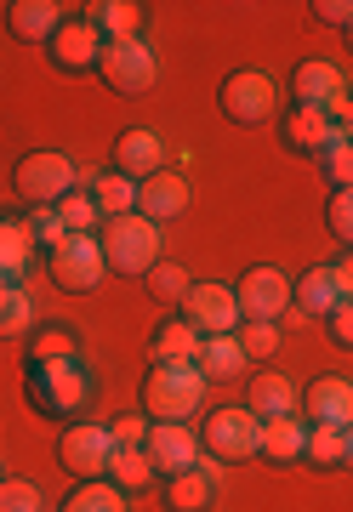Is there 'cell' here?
<instances>
[{
	"mask_svg": "<svg viewBox=\"0 0 353 512\" xmlns=\"http://www.w3.org/2000/svg\"><path fill=\"white\" fill-rule=\"evenodd\" d=\"M97 382H92V365L86 359H52V365H29V376H23V399H29V410H40V416H80L86 404H92Z\"/></svg>",
	"mask_w": 353,
	"mask_h": 512,
	"instance_id": "6da1fadb",
	"label": "cell"
},
{
	"mask_svg": "<svg viewBox=\"0 0 353 512\" xmlns=\"http://www.w3.org/2000/svg\"><path fill=\"white\" fill-rule=\"evenodd\" d=\"M103 256H109V274H137L149 279L160 262H166V239H160V222H149L143 211L131 217H109L103 222Z\"/></svg>",
	"mask_w": 353,
	"mask_h": 512,
	"instance_id": "7a4b0ae2",
	"label": "cell"
},
{
	"mask_svg": "<svg viewBox=\"0 0 353 512\" xmlns=\"http://www.w3.org/2000/svg\"><path fill=\"white\" fill-rule=\"evenodd\" d=\"M205 376L200 365H154L143 382V416L149 421H194L205 410Z\"/></svg>",
	"mask_w": 353,
	"mask_h": 512,
	"instance_id": "3957f363",
	"label": "cell"
},
{
	"mask_svg": "<svg viewBox=\"0 0 353 512\" xmlns=\"http://www.w3.org/2000/svg\"><path fill=\"white\" fill-rule=\"evenodd\" d=\"M80 177H86V171H80L63 148H29L18 160V171H12V188H18L29 205H63L80 188Z\"/></svg>",
	"mask_w": 353,
	"mask_h": 512,
	"instance_id": "277c9868",
	"label": "cell"
},
{
	"mask_svg": "<svg viewBox=\"0 0 353 512\" xmlns=\"http://www.w3.org/2000/svg\"><path fill=\"white\" fill-rule=\"evenodd\" d=\"M46 274H52L57 291L69 296H92L103 279H109V256H103V239L97 234H69L57 251H46Z\"/></svg>",
	"mask_w": 353,
	"mask_h": 512,
	"instance_id": "5b68a950",
	"label": "cell"
},
{
	"mask_svg": "<svg viewBox=\"0 0 353 512\" xmlns=\"http://www.w3.org/2000/svg\"><path fill=\"white\" fill-rule=\"evenodd\" d=\"M217 109L234 120V126H268L279 109V80L268 69H234L217 86Z\"/></svg>",
	"mask_w": 353,
	"mask_h": 512,
	"instance_id": "8992f818",
	"label": "cell"
},
{
	"mask_svg": "<svg viewBox=\"0 0 353 512\" xmlns=\"http://www.w3.org/2000/svg\"><path fill=\"white\" fill-rule=\"evenodd\" d=\"M97 74H103V86L120 97H143L160 80V57H154V46L143 35L137 40H109L103 46V57H97Z\"/></svg>",
	"mask_w": 353,
	"mask_h": 512,
	"instance_id": "52a82bcc",
	"label": "cell"
},
{
	"mask_svg": "<svg viewBox=\"0 0 353 512\" xmlns=\"http://www.w3.org/2000/svg\"><path fill=\"white\" fill-rule=\"evenodd\" d=\"M200 444H205V456H217V461H251V456H262V421L245 404H223V410L205 416Z\"/></svg>",
	"mask_w": 353,
	"mask_h": 512,
	"instance_id": "ba28073f",
	"label": "cell"
},
{
	"mask_svg": "<svg viewBox=\"0 0 353 512\" xmlns=\"http://www.w3.org/2000/svg\"><path fill=\"white\" fill-rule=\"evenodd\" d=\"M177 313H183L200 336H240V325H245L240 296H234V285H223V279H194Z\"/></svg>",
	"mask_w": 353,
	"mask_h": 512,
	"instance_id": "9c48e42d",
	"label": "cell"
},
{
	"mask_svg": "<svg viewBox=\"0 0 353 512\" xmlns=\"http://www.w3.org/2000/svg\"><path fill=\"white\" fill-rule=\"evenodd\" d=\"M348 74L336 69V63H325V57H302L297 69H291V103L297 109H319L331 114V120H342V109H348Z\"/></svg>",
	"mask_w": 353,
	"mask_h": 512,
	"instance_id": "30bf717a",
	"label": "cell"
},
{
	"mask_svg": "<svg viewBox=\"0 0 353 512\" xmlns=\"http://www.w3.org/2000/svg\"><path fill=\"white\" fill-rule=\"evenodd\" d=\"M57 461L86 484V478H109V461H114V433L103 421H69L63 439H57Z\"/></svg>",
	"mask_w": 353,
	"mask_h": 512,
	"instance_id": "8fae6325",
	"label": "cell"
},
{
	"mask_svg": "<svg viewBox=\"0 0 353 512\" xmlns=\"http://www.w3.org/2000/svg\"><path fill=\"white\" fill-rule=\"evenodd\" d=\"M143 456H149L154 478H160V473L177 478V473H188V467L205 456V444H200V433H194L188 421H154V427H149V444H143Z\"/></svg>",
	"mask_w": 353,
	"mask_h": 512,
	"instance_id": "7c38bea8",
	"label": "cell"
},
{
	"mask_svg": "<svg viewBox=\"0 0 353 512\" xmlns=\"http://www.w3.org/2000/svg\"><path fill=\"white\" fill-rule=\"evenodd\" d=\"M223 495V461L217 456H200L188 473L166 478V507L171 512H211Z\"/></svg>",
	"mask_w": 353,
	"mask_h": 512,
	"instance_id": "4fadbf2b",
	"label": "cell"
},
{
	"mask_svg": "<svg viewBox=\"0 0 353 512\" xmlns=\"http://www.w3.org/2000/svg\"><path fill=\"white\" fill-rule=\"evenodd\" d=\"M234 296H240L245 319H274L279 325V313L291 308V279L279 274L274 262H262V268H251V274L234 285Z\"/></svg>",
	"mask_w": 353,
	"mask_h": 512,
	"instance_id": "5bb4252c",
	"label": "cell"
},
{
	"mask_svg": "<svg viewBox=\"0 0 353 512\" xmlns=\"http://www.w3.org/2000/svg\"><path fill=\"white\" fill-rule=\"evenodd\" d=\"M302 416L314 427H353V382L348 376H314L308 393H302Z\"/></svg>",
	"mask_w": 353,
	"mask_h": 512,
	"instance_id": "9a60e30c",
	"label": "cell"
},
{
	"mask_svg": "<svg viewBox=\"0 0 353 512\" xmlns=\"http://www.w3.org/2000/svg\"><path fill=\"white\" fill-rule=\"evenodd\" d=\"M114 171H126L137 183H149L154 171H166V137L149 126H131L120 131V143H114Z\"/></svg>",
	"mask_w": 353,
	"mask_h": 512,
	"instance_id": "2e32d148",
	"label": "cell"
},
{
	"mask_svg": "<svg viewBox=\"0 0 353 512\" xmlns=\"http://www.w3.org/2000/svg\"><path fill=\"white\" fill-rule=\"evenodd\" d=\"M103 46H109V40L97 35V29H92L86 18H69V23H63V29L52 35V46H46V52H52V63H57V69L86 74V69H97V57H103Z\"/></svg>",
	"mask_w": 353,
	"mask_h": 512,
	"instance_id": "e0dca14e",
	"label": "cell"
},
{
	"mask_svg": "<svg viewBox=\"0 0 353 512\" xmlns=\"http://www.w3.org/2000/svg\"><path fill=\"white\" fill-rule=\"evenodd\" d=\"M245 410L257 421H279V416H302V393L291 376H279V370H262V376H251V387H245Z\"/></svg>",
	"mask_w": 353,
	"mask_h": 512,
	"instance_id": "ac0fdd59",
	"label": "cell"
},
{
	"mask_svg": "<svg viewBox=\"0 0 353 512\" xmlns=\"http://www.w3.org/2000/svg\"><path fill=\"white\" fill-rule=\"evenodd\" d=\"M69 23V12L57 0H12L6 6V29L23 40V46H52V35Z\"/></svg>",
	"mask_w": 353,
	"mask_h": 512,
	"instance_id": "d6986e66",
	"label": "cell"
},
{
	"mask_svg": "<svg viewBox=\"0 0 353 512\" xmlns=\"http://www.w3.org/2000/svg\"><path fill=\"white\" fill-rule=\"evenodd\" d=\"M291 302H297L308 319H331L348 296H342V279H336V268L325 262V268H308L302 279H291Z\"/></svg>",
	"mask_w": 353,
	"mask_h": 512,
	"instance_id": "ffe728a7",
	"label": "cell"
},
{
	"mask_svg": "<svg viewBox=\"0 0 353 512\" xmlns=\"http://www.w3.org/2000/svg\"><path fill=\"white\" fill-rule=\"evenodd\" d=\"M86 194L97 200V211H103V222H109V217H131V211H137L143 183L126 177V171H86Z\"/></svg>",
	"mask_w": 353,
	"mask_h": 512,
	"instance_id": "44dd1931",
	"label": "cell"
},
{
	"mask_svg": "<svg viewBox=\"0 0 353 512\" xmlns=\"http://www.w3.org/2000/svg\"><path fill=\"white\" fill-rule=\"evenodd\" d=\"M35 239L23 228V217H0V285H23L35 268Z\"/></svg>",
	"mask_w": 353,
	"mask_h": 512,
	"instance_id": "7402d4cb",
	"label": "cell"
},
{
	"mask_svg": "<svg viewBox=\"0 0 353 512\" xmlns=\"http://www.w3.org/2000/svg\"><path fill=\"white\" fill-rule=\"evenodd\" d=\"M342 137V126H336L331 114H319V109H291L285 114V143L297 148V154H325V148Z\"/></svg>",
	"mask_w": 353,
	"mask_h": 512,
	"instance_id": "603a6c76",
	"label": "cell"
},
{
	"mask_svg": "<svg viewBox=\"0 0 353 512\" xmlns=\"http://www.w3.org/2000/svg\"><path fill=\"white\" fill-rule=\"evenodd\" d=\"M200 342L205 336L177 313V319H166V325H154L149 353H154V365H194V359H200Z\"/></svg>",
	"mask_w": 353,
	"mask_h": 512,
	"instance_id": "cb8c5ba5",
	"label": "cell"
},
{
	"mask_svg": "<svg viewBox=\"0 0 353 512\" xmlns=\"http://www.w3.org/2000/svg\"><path fill=\"white\" fill-rule=\"evenodd\" d=\"M183 205H188V183L177 177V171H154L149 183H143V194H137V211H143L149 222L183 217Z\"/></svg>",
	"mask_w": 353,
	"mask_h": 512,
	"instance_id": "d4e9b609",
	"label": "cell"
},
{
	"mask_svg": "<svg viewBox=\"0 0 353 512\" xmlns=\"http://www.w3.org/2000/svg\"><path fill=\"white\" fill-rule=\"evenodd\" d=\"M308 427L314 421L308 416H279V421H262V456L268 461H302L308 456Z\"/></svg>",
	"mask_w": 353,
	"mask_h": 512,
	"instance_id": "484cf974",
	"label": "cell"
},
{
	"mask_svg": "<svg viewBox=\"0 0 353 512\" xmlns=\"http://www.w3.org/2000/svg\"><path fill=\"white\" fill-rule=\"evenodd\" d=\"M194 365H200L205 382H234V376H245V370H251V359H245L240 336H205Z\"/></svg>",
	"mask_w": 353,
	"mask_h": 512,
	"instance_id": "4316f807",
	"label": "cell"
},
{
	"mask_svg": "<svg viewBox=\"0 0 353 512\" xmlns=\"http://www.w3.org/2000/svg\"><path fill=\"white\" fill-rule=\"evenodd\" d=\"M86 23H92L103 40H137L143 6H137V0H92V6H86Z\"/></svg>",
	"mask_w": 353,
	"mask_h": 512,
	"instance_id": "83f0119b",
	"label": "cell"
},
{
	"mask_svg": "<svg viewBox=\"0 0 353 512\" xmlns=\"http://www.w3.org/2000/svg\"><path fill=\"white\" fill-rule=\"evenodd\" d=\"M63 512H131V495L120 490V484H109V478H86V484L63 501Z\"/></svg>",
	"mask_w": 353,
	"mask_h": 512,
	"instance_id": "f1b7e54d",
	"label": "cell"
},
{
	"mask_svg": "<svg viewBox=\"0 0 353 512\" xmlns=\"http://www.w3.org/2000/svg\"><path fill=\"white\" fill-rule=\"evenodd\" d=\"M0 336H35V296L23 285H0Z\"/></svg>",
	"mask_w": 353,
	"mask_h": 512,
	"instance_id": "f546056e",
	"label": "cell"
},
{
	"mask_svg": "<svg viewBox=\"0 0 353 512\" xmlns=\"http://www.w3.org/2000/svg\"><path fill=\"white\" fill-rule=\"evenodd\" d=\"M75 330L69 325H35L29 336V365H52V359H75Z\"/></svg>",
	"mask_w": 353,
	"mask_h": 512,
	"instance_id": "4dcf8cb0",
	"label": "cell"
},
{
	"mask_svg": "<svg viewBox=\"0 0 353 512\" xmlns=\"http://www.w3.org/2000/svg\"><path fill=\"white\" fill-rule=\"evenodd\" d=\"M109 484H120L126 495H143V490L154 484L149 456H143V450H114V461H109Z\"/></svg>",
	"mask_w": 353,
	"mask_h": 512,
	"instance_id": "1f68e13d",
	"label": "cell"
},
{
	"mask_svg": "<svg viewBox=\"0 0 353 512\" xmlns=\"http://www.w3.org/2000/svg\"><path fill=\"white\" fill-rule=\"evenodd\" d=\"M23 228H29V239H35L40 251H57V245L69 239V228H63V217H57V205H29Z\"/></svg>",
	"mask_w": 353,
	"mask_h": 512,
	"instance_id": "d6a6232c",
	"label": "cell"
},
{
	"mask_svg": "<svg viewBox=\"0 0 353 512\" xmlns=\"http://www.w3.org/2000/svg\"><path fill=\"white\" fill-rule=\"evenodd\" d=\"M188 285H194V274H188L183 262H160L149 274V291L166 302V308H183V296H188Z\"/></svg>",
	"mask_w": 353,
	"mask_h": 512,
	"instance_id": "836d02e7",
	"label": "cell"
},
{
	"mask_svg": "<svg viewBox=\"0 0 353 512\" xmlns=\"http://www.w3.org/2000/svg\"><path fill=\"white\" fill-rule=\"evenodd\" d=\"M57 217H63L69 234H103V211H97L92 194H69V200L57 205Z\"/></svg>",
	"mask_w": 353,
	"mask_h": 512,
	"instance_id": "e575fe53",
	"label": "cell"
},
{
	"mask_svg": "<svg viewBox=\"0 0 353 512\" xmlns=\"http://www.w3.org/2000/svg\"><path fill=\"white\" fill-rule=\"evenodd\" d=\"M0 512H46L35 478H0Z\"/></svg>",
	"mask_w": 353,
	"mask_h": 512,
	"instance_id": "d590c367",
	"label": "cell"
},
{
	"mask_svg": "<svg viewBox=\"0 0 353 512\" xmlns=\"http://www.w3.org/2000/svg\"><path fill=\"white\" fill-rule=\"evenodd\" d=\"M314 467H348V450H342V433L336 427H308V456Z\"/></svg>",
	"mask_w": 353,
	"mask_h": 512,
	"instance_id": "8d00e7d4",
	"label": "cell"
},
{
	"mask_svg": "<svg viewBox=\"0 0 353 512\" xmlns=\"http://www.w3.org/2000/svg\"><path fill=\"white\" fill-rule=\"evenodd\" d=\"M240 348H245V359H274L279 353V325L274 319H245L240 325Z\"/></svg>",
	"mask_w": 353,
	"mask_h": 512,
	"instance_id": "74e56055",
	"label": "cell"
},
{
	"mask_svg": "<svg viewBox=\"0 0 353 512\" xmlns=\"http://www.w3.org/2000/svg\"><path fill=\"white\" fill-rule=\"evenodd\" d=\"M319 171H325V183L331 188H353V143L348 137H336V143L319 154Z\"/></svg>",
	"mask_w": 353,
	"mask_h": 512,
	"instance_id": "f35d334b",
	"label": "cell"
},
{
	"mask_svg": "<svg viewBox=\"0 0 353 512\" xmlns=\"http://www.w3.org/2000/svg\"><path fill=\"white\" fill-rule=\"evenodd\" d=\"M149 427H154V421L143 416V410H126V416H114V421H109L114 450H143V444H149Z\"/></svg>",
	"mask_w": 353,
	"mask_h": 512,
	"instance_id": "ab89813d",
	"label": "cell"
},
{
	"mask_svg": "<svg viewBox=\"0 0 353 512\" xmlns=\"http://www.w3.org/2000/svg\"><path fill=\"white\" fill-rule=\"evenodd\" d=\"M325 222H331V234L353 251V188H336V194H331V205H325Z\"/></svg>",
	"mask_w": 353,
	"mask_h": 512,
	"instance_id": "60d3db41",
	"label": "cell"
},
{
	"mask_svg": "<svg viewBox=\"0 0 353 512\" xmlns=\"http://www.w3.org/2000/svg\"><path fill=\"white\" fill-rule=\"evenodd\" d=\"M314 18L325 23V29H342V35H348L353 29V0H314Z\"/></svg>",
	"mask_w": 353,
	"mask_h": 512,
	"instance_id": "b9f144b4",
	"label": "cell"
},
{
	"mask_svg": "<svg viewBox=\"0 0 353 512\" xmlns=\"http://www.w3.org/2000/svg\"><path fill=\"white\" fill-rule=\"evenodd\" d=\"M325 325H331V342H336V348H353V296L331 313V319H325Z\"/></svg>",
	"mask_w": 353,
	"mask_h": 512,
	"instance_id": "7bdbcfd3",
	"label": "cell"
},
{
	"mask_svg": "<svg viewBox=\"0 0 353 512\" xmlns=\"http://www.w3.org/2000/svg\"><path fill=\"white\" fill-rule=\"evenodd\" d=\"M331 268H336V279H342V296H353V251H342Z\"/></svg>",
	"mask_w": 353,
	"mask_h": 512,
	"instance_id": "ee69618b",
	"label": "cell"
},
{
	"mask_svg": "<svg viewBox=\"0 0 353 512\" xmlns=\"http://www.w3.org/2000/svg\"><path fill=\"white\" fill-rule=\"evenodd\" d=\"M336 126H342V137L353 143V97H348V109H342V120H336Z\"/></svg>",
	"mask_w": 353,
	"mask_h": 512,
	"instance_id": "f6af8a7d",
	"label": "cell"
},
{
	"mask_svg": "<svg viewBox=\"0 0 353 512\" xmlns=\"http://www.w3.org/2000/svg\"><path fill=\"white\" fill-rule=\"evenodd\" d=\"M342 450H348V467H353V427H342Z\"/></svg>",
	"mask_w": 353,
	"mask_h": 512,
	"instance_id": "bcb514c9",
	"label": "cell"
},
{
	"mask_svg": "<svg viewBox=\"0 0 353 512\" xmlns=\"http://www.w3.org/2000/svg\"><path fill=\"white\" fill-rule=\"evenodd\" d=\"M348 46H353V29H348Z\"/></svg>",
	"mask_w": 353,
	"mask_h": 512,
	"instance_id": "7dc6e473",
	"label": "cell"
},
{
	"mask_svg": "<svg viewBox=\"0 0 353 512\" xmlns=\"http://www.w3.org/2000/svg\"><path fill=\"white\" fill-rule=\"evenodd\" d=\"M0 467H6V461H0ZM0 478H6V473H0Z\"/></svg>",
	"mask_w": 353,
	"mask_h": 512,
	"instance_id": "c3c4849f",
	"label": "cell"
}]
</instances>
